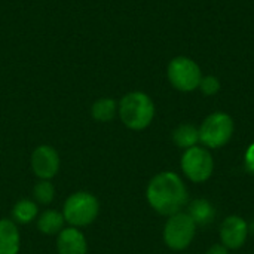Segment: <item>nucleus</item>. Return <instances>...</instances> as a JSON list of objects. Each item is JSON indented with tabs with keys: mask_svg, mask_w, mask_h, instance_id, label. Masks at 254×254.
<instances>
[{
	"mask_svg": "<svg viewBox=\"0 0 254 254\" xmlns=\"http://www.w3.org/2000/svg\"><path fill=\"white\" fill-rule=\"evenodd\" d=\"M146 198L149 205L161 216H173L183 211L189 195L183 179L173 171L156 174L147 185Z\"/></svg>",
	"mask_w": 254,
	"mask_h": 254,
	"instance_id": "nucleus-1",
	"label": "nucleus"
},
{
	"mask_svg": "<svg viewBox=\"0 0 254 254\" xmlns=\"http://www.w3.org/2000/svg\"><path fill=\"white\" fill-rule=\"evenodd\" d=\"M118 113L122 124L128 129L141 131L152 124L155 118V104L147 94L141 91H132L121 98L118 104Z\"/></svg>",
	"mask_w": 254,
	"mask_h": 254,
	"instance_id": "nucleus-2",
	"label": "nucleus"
},
{
	"mask_svg": "<svg viewBox=\"0 0 254 254\" xmlns=\"http://www.w3.org/2000/svg\"><path fill=\"white\" fill-rule=\"evenodd\" d=\"M63 216L65 223H68L71 228H85L95 222L100 213V202L95 198V195L79 190L71 193L63 207Z\"/></svg>",
	"mask_w": 254,
	"mask_h": 254,
	"instance_id": "nucleus-3",
	"label": "nucleus"
},
{
	"mask_svg": "<svg viewBox=\"0 0 254 254\" xmlns=\"http://www.w3.org/2000/svg\"><path fill=\"white\" fill-rule=\"evenodd\" d=\"M199 143L207 149H220L226 146L234 135V119L225 112L208 115L199 125Z\"/></svg>",
	"mask_w": 254,
	"mask_h": 254,
	"instance_id": "nucleus-4",
	"label": "nucleus"
},
{
	"mask_svg": "<svg viewBox=\"0 0 254 254\" xmlns=\"http://www.w3.org/2000/svg\"><path fill=\"white\" fill-rule=\"evenodd\" d=\"M196 235V225L186 211L176 213L168 217L164 226V243L174 252L186 250Z\"/></svg>",
	"mask_w": 254,
	"mask_h": 254,
	"instance_id": "nucleus-5",
	"label": "nucleus"
},
{
	"mask_svg": "<svg viewBox=\"0 0 254 254\" xmlns=\"http://www.w3.org/2000/svg\"><path fill=\"white\" fill-rule=\"evenodd\" d=\"M183 174L193 183L207 182L214 171V161L210 150L204 146L186 149L180 159Z\"/></svg>",
	"mask_w": 254,
	"mask_h": 254,
	"instance_id": "nucleus-6",
	"label": "nucleus"
},
{
	"mask_svg": "<svg viewBox=\"0 0 254 254\" xmlns=\"http://www.w3.org/2000/svg\"><path fill=\"white\" fill-rule=\"evenodd\" d=\"M170 83L182 92H192L198 89L202 79L199 65L188 57H176L170 61L167 68Z\"/></svg>",
	"mask_w": 254,
	"mask_h": 254,
	"instance_id": "nucleus-7",
	"label": "nucleus"
},
{
	"mask_svg": "<svg viewBox=\"0 0 254 254\" xmlns=\"http://www.w3.org/2000/svg\"><path fill=\"white\" fill-rule=\"evenodd\" d=\"M31 170L39 180H51L60 171V155L58 152L48 144H42L36 147L31 153Z\"/></svg>",
	"mask_w": 254,
	"mask_h": 254,
	"instance_id": "nucleus-8",
	"label": "nucleus"
},
{
	"mask_svg": "<svg viewBox=\"0 0 254 254\" xmlns=\"http://www.w3.org/2000/svg\"><path fill=\"white\" fill-rule=\"evenodd\" d=\"M219 235L220 243L228 250H238L246 244L249 238V225L241 216H228L220 225Z\"/></svg>",
	"mask_w": 254,
	"mask_h": 254,
	"instance_id": "nucleus-9",
	"label": "nucleus"
},
{
	"mask_svg": "<svg viewBox=\"0 0 254 254\" xmlns=\"http://www.w3.org/2000/svg\"><path fill=\"white\" fill-rule=\"evenodd\" d=\"M58 254H88V243L83 232L77 228H64L57 235Z\"/></svg>",
	"mask_w": 254,
	"mask_h": 254,
	"instance_id": "nucleus-10",
	"label": "nucleus"
},
{
	"mask_svg": "<svg viewBox=\"0 0 254 254\" xmlns=\"http://www.w3.org/2000/svg\"><path fill=\"white\" fill-rule=\"evenodd\" d=\"M21 235L18 226L10 219H0V254H18Z\"/></svg>",
	"mask_w": 254,
	"mask_h": 254,
	"instance_id": "nucleus-11",
	"label": "nucleus"
},
{
	"mask_svg": "<svg viewBox=\"0 0 254 254\" xmlns=\"http://www.w3.org/2000/svg\"><path fill=\"white\" fill-rule=\"evenodd\" d=\"M190 219L193 220V223L198 226H207L210 223L214 222L216 217V208L213 207V204L208 199L204 198H198L195 201H192L188 205V211H186Z\"/></svg>",
	"mask_w": 254,
	"mask_h": 254,
	"instance_id": "nucleus-12",
	"label": "nucleus"
},
{
	"mask_svg": "<svg viewBox=\"0 0 254 254\" xmlns=\"http://www.w3.org/2000/svg\"><path fill=\"white\" fill-rule=\"evenodd\" d=\"M64 216L57 210H46L37 217V229L43 235H58L64 229Z\"/></svg>",
	"mask_w": 254,
	"mask_h": 254,
	"instance_id": "nucleus-13",
	"label": "nucleus"
},
{
	"mask_svg": "<svg viewBox=\"0 0 254 254\" xmlns=\"http://www.w3.org/2000/svg\"><path fill=\"white\" fill-rule=\"evenodd\" d=\"M173 141L177 147L186 150L199 143V129L192 124H180L173 131Z\"/></svg>",
	"mask_w": 254,
	"mask_h": 254,
	"instance_id": "nucleus-14",
	"label": "nucleus"
},
{
	"mask_svg": "<svg viewBox=\"0 0 254 254\" xmlns=\"http://www.w3.org/2000/svg\"><path fill=\"white\" fill-rule=\"evenodd\" d=\"M39 216V207L33 199H19L12 207V220L19 225H28Z\"/></svg>",
	"mask_w": 254,
	"mask_h": 254,
	"instance_id": "nucleus-15",
	"label": "nucleus"
},
{
	"mask_svg": "<svg viewBox=\"0 0 254 254\" xmlns=\"http://www.w3.org/2000/svg\"><path fill=\"white\" fill-rule=\"evenodd\" d=\"M118 115V103L113 98H100L91 106V116L98 122H110Z\"/></svg>",
	"mask_w": 254,
	"mask_h": 254,
	"instance_id": "nucleus-16",
	"label": "nucleus"
},
{
	"mask_svg": "<svg viewBox=\"0 0 254 254\" xmlns=\"http://www.w3.org/2000/svg\"><path fill=\"white\" fill-rule=\"evenodd\" d=\"M55 198V188L51 180H39L33 188V201L40 205H49Z\"/></svg>",
	"mask_w": 254,
	"mask_h": 254,
	"instance_id": "nucleus-17",
	"label": "nucleus"
},
{
	"mask_svg": "<svg viewBox=\"0 0 254 254\" xmlns=\"http://www.w3.org/2000/svg\"><path fill=\"white\" fill-rule=\"evenodd\" d=\"M198 89H201V92L204 95H216L219 91H220V80L216 77V76H202L201 82H199V86Z\"/></svg>",
	"mask_w": 254,
	"mask_h": 254,
	"instance_id": "nucleus-18",
	"label": "nucleus"
},
{
	"mask_svg": "<svg viewBox=\"0 0 254 254\" xmlns=\"http://www.w3.org/2000/svg\"><path fill=\"white\" fill-rule=\"evenodd\" d=\"M244 167H246V170L250 174H254V143H252L247 147V150H246V155H244Z\"/></svg>",
	"mask_w": 254,
	"mask_h": 254,
	"instance_id": "nucleus-19",
	"label": "nucleus"
},
{
	"mask_svg": "<svg viewBox=\"0 0 254 254\" xmlns=\"http://www.w3.org/2000/svg\"><path fill=\"white\" fill-rule=\"evenodd\" d=\"M205 254H229V250L222 243H219V244H213Z\"/></svg>",
	"mask_w": 254,
	"mask_h": 254,
	"instance_id": "nucleus-20",
	"label": "nucleus"
}]
</instances>
